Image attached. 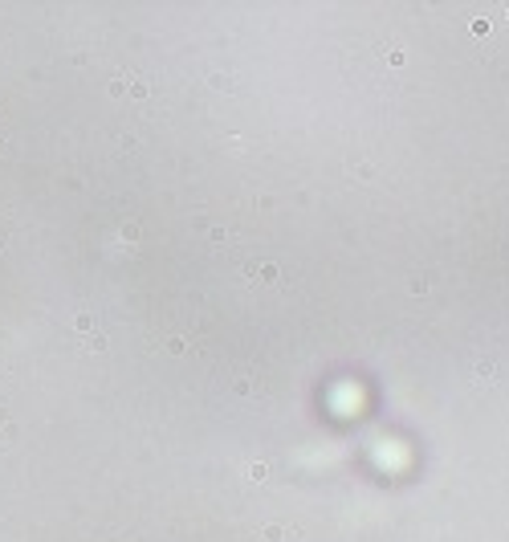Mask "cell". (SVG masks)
<instances>
[{
	"instance_id": "1",
	"label": "cell",
	"mask_w": 509,
	"mask_h": 542,
	"mask_svg": "<svg viewBox=\"0 0 509 542\" xmlns=\"http://www.w3.org/2000/svg\"><path fill=\"white\" fill-rule=\"evenodd\" d=\"M477 375H481V383H493V367H489V363H481V367H477Z\"/></svg>"
}]
</instances>
